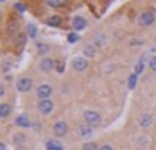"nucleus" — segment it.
<instances>
[{
    "label": "nucleus",
    "instance_id": "nucleus-19",
    "mask_svg": "<svg viewBox=\"0 0 156 150\" xmlns=\"http://www.w3.org/2000/svg\"><path fill=\"white\" fill-rule=\"evenodd\" d=\"M136 81H138V75H136V73H132L130 78H129V88H130V89H135Z\"/></svg>",
    "mask_w": 156,
    "mask_h": 150
},
{
    "label": "nucleus",
    "instance_id": "nucleus-3",
    "mask_svg": "<svg viewBox=\"0 0 156 150\" xmlns=\"http://www.w3.org/2000/svg\"><path fill=\"white\" fill-rule=\"evenodd\" d=\"M67 133V124L64 121H58L54 124V135L55 136H64Z\"/></svg>",
    "mask_w": 156,
    "mask_h": 150
},
{
    "label": "nucleus",
    "instance_id": "nucleus-23",
    "mask_svg": "<svg viewBox=\"0 0 156 150\" xmlns=\"http://www.w3.org/2000/svg\"><path fill=\"white\" fill-rule=\"evenodd\" d=\"M17 43H19L20 46H23V45L26 43V35H25V34H19V37H17Z\"/></svg>",
    "mask_w": 156,
    "mask_h": 150
},
{
    "label": "nucleus",
    "instance_id": "nucleus-25",
    "mask_svg": "<svg viewBox=\"0 0 156 150\" xmlns=\"http://www.w3.org/2000/svg\"><path fill=\"white\" fill-rule=\"evenodd\" d=\"M17 29H19V25H17V23H12V22H11V23L8 25V31H9V32H16Z\"/></svg>",
    "mask_w": 156,
    "mask_h": 150
},
{
    "label": "nucleus",
    "instance_id": "nucleus-10",
    "mask_svg": "<svg viewBox=\"0 0 156 150\" xmlns=\"http://www.w3.org/2000/svg\"><path fill=\"white\" fill-rule=\"evenodd\" d=\"M151 115L150 113H142L141 116H139V124L142 126V127H148L150 124H151Z\"/></svg>",
    "mask_w": 156,
    "mask_h": 150
},
{
    "label": "nucleus",
    "instance_id": "nucleus-7",
    "mask_svg": "<svg viewBox=\"0 0 156 150\" xmlns=\"http://www.w3.org/2000/svg\"><path fill=\"white\" fill-rule=\"evenodd\" d=\"M72 66H73V69L75 70H84L86 67H87V61L84 60V58H81V57H76V58H73V61H72Z\"/></svg>",
    "mask_w": 156,
    "mask_h": 150
},
{
    "label": "nucleus",
    "instance_id": "nucleus-33",
    "mask_svg": "<svg viewBox=\"0 0 156 150\" xmlns=\"http://www.w3.org/2000/svg\"><path fill=\"white\" fill-rule=\"evenodd\" d=\"M0 150H5V144H0Z\"/></svg>",
    "mask_w": 156,
    "mask_h": 150
},
{
    "label": "nucleus",
    "instance_id": "nucleus-5",
    "mask_svg": "<svg viewBox=\"0 0 156 150\" xmlns=\"http://www.w3.org/2000/svg\"><path fill=\"white\" fill-rule=\"evenodd\" d=\"M38 109H40L41 113L48 115V113L52 112V109H54V103H52L51 100H41V101L38 103Z\"/></svg>",
    "mask_w": 156,
    "mask_h": 150
},
{
    "label": "nucleus",
    "instance_id": "nucleus-32",
    "mask_svg": "<svg viewBox=\"0 0 156 150\" xmlns=\"http://www.w3.org/2000/svg\"><path fill=\"white\" fill-rule=\"evenodd\" d=\"M17 150H28L26 147H23V145H20V147H17Z\"/></svg>",
    "mask_w": 156,
    "mask_h": 150
},
{
    "label": "nucleus",
    "instance_id": "nucleus-22",
    "mask_svg": "<svg viewBox=\"0 0 156 150\" xmlns=\"http://www.w3.org/2000/svg\"><path fill=\"white\" fill-rule=\"evenodd\" d=\"M67 41H69V43H75V41H78V35H76L75 32H70V34L67 35Z\"/></svg>",
    "mask_w": 156,
    "mask_h": 150
},
{
    "label": "nucleus",
    "instance_id": "nucleus-17",
    "mask_svg": "<svg viewBox=\"0 0 156 150\" xmlns=\"http://www.w3.org/2000/svg\"><path fill=\"white\" fill-rule=\"evenodd\" d=\"M66 3V0H48V5L52 8H61Z\"/></svg>",
    "mask_w": 156,
    "mask_h": 150
},
{
    "label": "nucleus",
    "instance_id": "nucleus-4",
    "mask_svg": "<svg viewBox=\"0 0 156 150\" xmlns=\"http://www.w3.org/2000/svg\"><path fill=\"white\" fill-rule=\"evenodd\" d=\"M52 94V88L49 84H41L38 89H37V95L41 98V100H48Z\"/></svg>",
    "mask_w": 156,
    "mask_h": 150
},
{
    "label": "nucleus",
    "instance_id": "nucleus-8",
    "mask_svg": "<svg viewBox=\"0 0 156 150\" xmlns=\"http://www.w3.org/2000/svg\"><path fill=\"white\" fill-rule=\"evenodd\" d=\"M72 26H73L75 31H81L83 28H86V20L83 17H75L72 20Z\"/></svg>",
    "mask_w": 156,
    "mask_h": 150
},
{
    "label": "nucleus",
    "instance_id": "nucleus-12",
    "mask_svg": "<svg viewBox=\"0 0 156 150\" xmlns=\"http://www.w3.org/2000/svg\"><path fill=\"white\" fill-rule=\"evenodd\" d=\"M16 123H17V126H20V127H29L31 124H29V118L26 116V115H20L17 120H16Z\"/></svg>",
    "mask_w": 156,
    "mask_h": 150
},
{
    "label": "nucleus",
    "instance_id": "nucleus-20",
    "mask_svg": "<svg viewBox=\"0 0 156 150\" xmlns=\"http://www.w3.org/2000/svg\"><path fill=\"white\" fill-rule=\"evenodd\" d=\"M84 55H87V57H94V55H95V48H94L92 45H87V46L84 48Z\"/></svg>",
    "mask_w": 156,
    "mask_h": 150
},
{
    "label": "nucleus",
    "instance_id": "nucleus-31",
    "mask_svg": "<svg viewBox=\"0 0 156 150\" xmlns=\"http://www.w3.org/2000/svg\"><path fill=\"white\" fill-rule=\"evenodd\" d=\"M0 95H5V88H3V86L0 88Z\"/></svg>",
    "mask_w": 156,
    "mask_h": 150
},
{
    "label": "nucleus",
    "instance_id": "nucleus-14",
    "mask_svg": "<svg viewBox=\"0 0 156 150\" xmlns=\"http://www.w3.org/2000/svg\"><path fill=\"white\" fill-rule=\"evenodd\" d=\"M9 112H11V106H9V104H6V103L0 104V116H2V118L8 116Z\"/></svg>",
    "mask_w": 156,
    "mask_h": 150
},
{
    "label": "nucleus",
    "instance_id": "nucleus-27",
    "mask_svg": "<svg viewBox=\"0 0 156 150\" xmlns=\"http://www.w3.org/2000/svg\"><path fill=\"white\" fill-rule=\"evenodd\" d=\"M141 70H142V60H141V61H139V63L136 64V69H135V73L138 75V73H139Z\"/></svg>",
    "mask_w": 156,
    "mask_h": 150
},
{
    "label": "nucleus",
    "instance_id": "nucleus-30",
    "mask_svg": "<svg viewBox=\"0 0 156 150\" xmlns=\"http://www.w3.org/2000/svg\"><path fill=\"white\" fill-rule=\"evenodd\" d=\"M100 150H113V148H112L110 145H107V144H106V145H103V147H100Z\"/></svg>",
    "mask_w": 156,
    "mask_h": 150
},
{
    "label": "nucleus",
    "instance_id": "nucleus-11",
    "mask_svg": "<svg viewBox=\"0 0 156 150\" xmlns=\"http://www.w3.org/2000/svg\"><path fill=\"white\" fill-rule=\"evenodd\" d=\"M46 150H63V145H61L58 141L49 139V141L46 142Z\"/></svg>",
    "mask_w": 156,
    "mask_h": 150
},
{
    "label": "nucleus",
    "instance_id": "nucleus-6",
    "mask_svg": "<svg viewBox=\"0 0 156 150\" xmlns=\"http://www.w3.org/2000/svg\"><path fill=\"white\" fill-rule=\"evenodd\" d=\"M32 88V81L29 80V78H20L19 81H17V89L20 91V92H28L29 89Z\"/></svg>",
    "mask_w": 156,
    "mask_h": 150
},
{
    "label": "nucleus",
    "instance_id": "nucleus-13",
    "mask_svg": "<svg viewBox=\"0 0 156 150\" xmlns=\"http://www.w3.org/2000/svg\"><path fill=\"white\" fill-rule=\"evenodd\" d=\"M25 141H26V136H25L23 133H16V135L12 136V142H14V144H17L19 147H20Z\"/></svg>",
    "mask_w": 156,
    "mask_h": 150
},
{
    "label": "nucleus",
    "instance_id": "nucleus-18",
    "mask_svg": "<svg viewBox=\"0 0 156 150\" xmlns=\"http://www.w3.org/2000/svg\"><path fill=\"white\" fill-rule=\"evenodd\" d=\"M26 29H28V35H29V37H32V38L37 37V26H35L34 23H29Z\"/></svg>",
    "mask_w": 156,
    "mask_h": 150
},
{
    "label": "nucleus",
    "instance_id": "nucleus-1",
    "mask_svg": "<svg viewBox=\"0 0 156 150\" xmlns=\"http://www.w3.org/2000/svg\"><path fill=\"white\" fill-rule=\"evenodd\" d=\"M84 120H86V123H87L89 126H98V124L101 123L100 115H98L97 112H94V110H86V112H84Z\"/></svg>",
    "mask_w": 156,
    "mask_h": 150
},
{
    "label": "nucleus",
    "instance_id": "nucleus-28",
    "mask_svg": "<svg viewBox=\"0 0 156 150\" xmlns=\"http://www.w3.org/2000/svg\"><path fill=\"white\" fill-rule=\"evenodd\" d=\"M150 67H151V69L156 72V57H153V58L150 60Z\"/></svg>",
    "mask_w": 156,
    "mask_h": 150
},
{
    "label": "nucleus",
    "instance_id": "nucleus-9",
    "mask_svg": "<svg viewBox=\"0 0 156 150\" xmlns=\"http://www.w3.org/2000/svg\"><path fill=\"white\" fill-rule=\"evenodd\" d=\"M40 66H41V70L43 72H51L54 69V61L51 58H43V61H41Z\"/></svg>",
    "mask_w": 156,
    "mask_h": 150
},
{
    "label": "nucleus",
    "instance_id": "nucleus-24",
    "mask_svg": "<svg viewBox=\"0 0 156 150\" xmlns=\"http://www.w3.org/2000/svg\"><path fill=\"white\" fill-rule=\"evenodd\" d=\"M48 51H49V48H48L46 45H43V43H38V52H40L41 55H43V54H46Z\"/></svg>",
    "mask_w": 156,
    "mask_h": 150
},
{
    "label": "nucleus",
    "instance_id": "nucleus-29",
    "mask_svg": "<svg viewBox=\"0 0 156 150\" xmlns=\"http://www.w3.org/2000/svg\"><path fill=\"white\" fill-rule=\"evenodd\" d=\"M16 9L20 11V12H23V11H26V6H23L22 3H17V5H16Z\"/></svg>",
    "mask_w": 156,
    "mask_h": 150
},
{
    "label": "nucleus",
    "instance_id": "nucleus-16",
    "mask_svg": "<svg viewBox=\"0 0 156 150\" xmlns=\"http://www.w3.org/2000/svg\"><path fill=\"white\" fill-rule=\"evenodd\" d=\"M61 23V17L60 16H52V17H49V20H48V25L49 26H58Z\"/></svg>",
    "mask_w": 156,
    "mask_h": 150
},
{
    "label": "nucleus",
    "instance_id": "nucleus-21",
    "mask_svg": "<svg viewBox=\"0 0 156 150\" xmlns=\"http://www.w3.org/2000/svg\"><path fill=\"white\" fill-rule=\"evenodd\" d=\"M83 150H98V145L95 142H86L83 145Z\"/></svg>",
    "mask_w": 156,
    "mask_h": 150
},
{
    "label": "nucleus",
    "instance_id": "nucleus-26",
    "mask_svg": "<svg viewBox=\"0 0 156 150\" xmlns=\"http://www.w3.org/2000/svg\"><path fill=\"white\" fill-rule=\"evenodd\" d=\"M57 72H60V73L64 72V63L63 61H57Z\"/></svg>",
    "mask_w": 156,
    "mask_h": 150
},
{
    "label": "nucleus",
    "instance_id": "nucleus-15",
    "mask_svg": "<svg viewBox=\"0 0 156 150\" xmlns=\"http://www.w3.org/2000/svg\"><path fill=\"white\" fill-rule=\"evenodd\" d=\"M80 135L84 136V138L90 136V135H92V129H90V126H89V124H87V126H81V127H80Z\"/></svg>",
    "mask_w": 156,
    "mask_h": 150
},
{
    "label": "nucleus",
    "instance_id": "nucleus-2",
    "mask_svg": "<svg viewBox=\"0 0 156 150\" xmlns=\"http://www.w3.org/2000/svg\"><path fill=\"white\" fill-rule=\"evenodd\" d=\"M139 25L141 26H150L153 22H154V14L151 11H144L141 16H139Z\"/></svg>",
    "mask_w": 156,
    "mask_h": 150
}]
</instances>
